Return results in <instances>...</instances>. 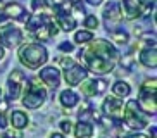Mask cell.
<instances>
[{
    "label": "cell",
    "mask_w": 157,
    "mask_h": 138,
    "mask_svg": "<svg viewBox=\"0 0 157 138\" xmlns=\"http://www.w3.org/2000/svg\"><path fill=\"white\" fill-rule=\"evenodd\" d=\"M4 55H5V52H4V47L0 45V60L4 59Z\"/></svg>",
    "instance_id": "d590c367"
},
{
    "label": "cell",
    "mask_w": 157,
    "mask_h": 138,
    "mask_svg": "<svg viewBox=\"0 0 157 138\" xmlns=\"http://www.w3.org/2000/svg\"><path fill=\"white\" fill-rule=\"evenodd\" d=\"M111 38L114 41H117V43H126V41H128V35L123 33V31H112L111 33Z\"/></svg>",
    "instance_id": "484cf974"
},
{
    "label": "cell",
    "mask_w": 157,
    "mask_h": 138,
    "mask_svg": "<svg viewBox=\"0 0 157 138\" xmlns=\"http://www.w3.org/2000/svg\"><path fill=\"white\" fill-rule=\"evenodd\" d=\"M138 105L145 114H155L157 105H155V93H147V92H140L138 98Z\"/></svg>",
    "instance_id": "7c38bea8"
},
{
    "label": "cell",
    "mask_w": 157,
    "mask_h": 138,
    "mask_svg": "<svg viewBox=\"0 0 157 138\" xmlns=\"http://www.w3.org/2000/svg\"><path fill=\"white\" fill-rule=\"evenodd\" d=\"M23 92H24L23 105L31 110L43 105V102L47 98V92H45V88L42 86V83H40V78H33L31 83H26Z\"/></svg>",
    "instance_id": "3957f363"
},
{
    "label": "cell",
    "mask_w": 157,
    "mask_h": 138,
    "mask_svg": "<svg viewBox=\"0 0 157 138\" xmlns=\"http://www.w3.org/2000/svg\"><path fill=\"white\" fill-rule=\"evenodd\" d=\"M26 85V76L21 69H14L9 76V81H7V92H9V100H17L21 93H23V88Z\"/></svg>",
    "instance_id": "5b68a950"
},
{
    "label": "cell",
    "mask_w": 157,
    "mask_h": 138,
    "mask_svg": "<svg viewBox=\"0 0 157 138\" xmlns=\"http://www.w3.org/2000/svg\"><path fill=\"white\" fill-rule=\"evenodd\" d=\"M71 2H73V4H78V2H79V0H71Z\"/></svg>",
    "instance_id": "8d00e7d4"
},
{
    "label": "cell",
    "mask_w": 157,
    "mask_h": 138,
    "mask_svg": "<svg viewBox=\"0 0 157 138\" xmlns=\"http://www.w3.org/2000/svg\"><path fill=\"white\" fill-rule=\"evenodd\" d=\"M79 85H81V93L85 97H93L97 93V83L93 79H83V83H79Z\"/></svg>",
    "instance_id": "44dd1931"
},
{
    "label": "cell",
    "mask_w": 157,
    "mask_h": 138,
    "mask_svg": "<svg viewBox=\"0 0 157 138\" xmlns=\"http://www.w3.org/2000/svg\"><path fill=\"white\" fill-rule=\"evenodd\" d=\"M7 19H28L29 14L24 10V7L17 2H10L4 7V12H2Z\"/></svg>",
    "instance_id": "5bb4252c"
},
{
    "label": "cell",
    "mask_w": 157,
    "mask_h": 138,
    "mask_svg": "<svg viewBox=\"0 0 157 138\" xmlns=\"http://www.w3.org/2000/svg\"><path fill=\"white\" fill-rule=\"evenodd\" d=\"M56 10V24L59 28H62L64 31H73L76 28V17L74 14H71L69 10H62V9H54Z\"/></svg>",
    "instance_id": "8fae6325"
},
{
    "label": "cell",
    "mask_w": 157,
    "mask_h": 138,
    "mask_svg": "<svg viewBox=\"0 0 157 138\" xmlns=\"http://www.w3.org/2000/svg\"><path fill=\"white\" fill-rule=\"evenodd\" d=\"M93 135V126L86 121H81L76 124V129H74V136L76 138H90Z\"/></svg>",
    "instance_id": "e0dca14e"
},
{
    "label": "cell",
    "mask_w": 157,
    "mask_h": 138,
    "mask_svg": "<svg viewBox=\"0 0 157 138\" xmlns=\"http://www.w3.org/2000/svg\"><path fill=\"white\" fill-rule=\"evenodd\" d=\"M140 62H142L145 67H155L157 66V52H155V47H147L140 52Z\"/></svg>",
    "instance_id": "2e32d148"
},
{
    "label": "cell",
    "mask_w": 157,
    "mask_h": 138,
    "mask_svg": "<svg viewBox=\"0 0 157 138\" xmlns=\"http://www.w3.org/2000/svg\"><path fill=\"white\" fill-rule=\"evenodd\" d=\"M112 93H114L116 97H128L129 93H131V86H129L128 83L124 81H116L114 85H112Z\"/></svg>",
    "instance_id": "ffe728a7"
},
{
    "label": "cell",
    "mask_w": 157,
    "mask_h": 138,
    "mask_svg": "<svg viewBox=\"0 0 157 138\" xmlns=\"http://www.w3.org/2000/svg\"><path fill=\"white\" fill-rule=\"evenodd\" d=\"M0 41L7 48H14L23 41V31L12 24H2L0 28Z\"/></svg>",
    "instance_id": "8992f818"
},
{
    "label": "cell",
    "mask_w": 157,
    "mask_h": 138,
    "mask_svg": "<svg viewBox=\"0 0 157 138\" xmlns=\"http://www.w3.org/2000/svg\"><path fill=\"white\" fill-rule=\"evenodd\" d=\"M59 48L64 50V52H73V45H71V43H60Z\"/></svg>",
    "instance_id": "4dcf8cb0"
},
{
    "label": "cell",
    "mask_w": 157,
    "mask_h": 138,
    "mask_svg": "<svg viewBox=\"0 0 157 138\" xmlns=\"http://www.w3.org/2000/svg\"><path fill=\"white\" fill-rule=\"evenodd\" d=\"M102 110H104V114H107L112 119H121L123 112H124V105H123V100L119 97H107L102 104Z\"/></svg>",
    "instance_id": "52a82bcc"
},
{
    "label": "cell",
    "mask_w": 157,
    "mask_h": 138,
    "mask_svg": "<svg viewBox=\"0 0 157 138\" xmlns=\"http://www.w3.org/2000/svg\"><path fill=\"white\" fill-rule=\"evenodd\" d=\"M5 138H21V133H19L17 129H10V131H5Z\"/></svg>",
    "instance_id": "f1b7e54d"
},
{
    "label": "cell",
    "mask_w": 157,
    "mask_h": 138,
    "mask_svg": "<svg viewBox=\"0 0 157 138\" xmlns=\"http://www.w3.org/2000/svg\"><path fill=\"white\" fill-rule=\"evenodd\" d=\"M5 126H7V117L4 112H0V128H5Z\"/></svg>",
    "instance_id": "1f68e13d"
},
{
    "label": "cell",
    "mask_w": 157,
    "mask_h": 138,
    "mask_svg": "<svg viewBox=\"0 0 157 138\" xmlns=\"http://www.w3.org/2000/svg\"><path fill=\"white\" fill-rule=\"evenodd\" d=\"M86 69L79 64H71L64 67V79L69 86H78L83 79H86Z\"/></svg>",
    "instance_id": "ba28073f"
},
{
    "label": "cell",
    "mask_w": 157,
    "mask_h": 138,
    "mask_svg": "<svg viewBox=\"0 0 157 138\" xmlns=\"http://www.w3.org/2000/svg\"><path fill=\"white\" fill-rule=\"evenodd\" d=\"M128 138H148V136H145V135H131V136H128Z\"/></svg>",
    "instance_id": "e575fe53"
},
{
    "label": "cell",
    "mask_w": 157,
    "mask_h": 138,
    "mask_svg": "<svg viewBox=\"0 0 157 138\" xmlns=\"http://www.w3.org/2000/svg\"><path fill=\"white\" fill-rule=\"evenodd\" d=\"M123 117H124L126 124L133 129H143L148 124V117L147 114L140 109L138 102L136 100H129L124 105V112H123Z\"/></svg>",
    "instance_id": "277c9868"
},
{
    "label": "cell",
    "mask_w": 157,
    "mask_h": 138,
    "mask_svg": "<svg viewBox=\"0 0 157 138\" xmlns=\"http://www.w3.org/2000/svg\"><path fill=\"white\" fill-rule=\"evenodd\" d=\"M140 4H142V7H143V12L148 9V7H152L154 4H155V0H138Z\"/></svg>",
    "instance_id": "83f0119b"
},
{
    "label": "cell",
    "mask_w": 157,
    "mask_h": 138,
    "mask_svg": "<svg viewBox=\"0 0 157 138\" xmlns=\"http://www.w3.org/2000/svg\"><path fill=\"white\" fill-rule=\"evenodd\" d=\"M57 28H59V26H57V24L50 19V21H47L42 28H38L36 31H35V36H36L38 41H47V40H50L52 36H56L57 33H59Z\"/></svg>",
    "instance_id": "4fadbf2b"
},
{
    "label": "cell",
    "mask_w": 157,
    "mask_h": 138,
    "mask_svg": "<svg viewBox=\"0 0 157 138\" xmlns=\"http://www.w3.org/2000/svg\"><path fill=\"white\" fill-rule=\"evenodd\" d=\"M59 62H60V64H62V66H64V67H67V66L74 64V60L71 59V57H64V59H60Z\"/></svg>",
    "instance_id": "f546056e"
},
{
    "label": "cell",
    "mask_w": 157,
    "mask_h": 138,
    "mask_svg": "<svg viewBox=\"0 0 157 138\" xmlns=\"http://www.w3.org/2000/svg\"><path fill=\"white\" fill-rule=\"evenodd\" d=\"M60 129H62V133H64V135L71 133V129H73V123H71L69 119L60 121Z\"/></svg>",
    "instance_id": "4316f807"
},
{
    "label": "cell",
    "mask_w": 157,
    "mask_h": 138,
    "mask_svg": "<svg viewBox=\"0 0 157 138\" xmlns=\"http://www.w3.org/2000/svg\"><path fill=\"white\" fill-rule=\"evenodd\" d=\"M121 12H123V17L133 21L143 14V7L138 0H121Z\"/></svg>",
    "instance_id": "30bf717a"
},
{
    "label": "cell",
    "mask_w": 157,
    "mask_h": 138,
    "mask_svg": "<svg viewBox=\"0 0 157 138\" xmlns=\"http://www.w3.org/2000/svg\"><path fill=\"white\" fill-rule=\"evenodd\" d=\"M86 2H88L90 5H95V7H97V5H100L104 0H86Z\"/></svg>",
    "instance_id": "d6a6232c"
},
{
    "label": "cell",
    "mask_w": 157,
    "mask_h": 138,
    "mask_svg": "<svg viewBox=\"0 0 157 138\" xmlns=\"http://www.w3.org/2000/svg\"><path fill=\"white\" fill-rule=\"evenodd\" d=\"M119 52L107 40H92L88 48L83 52V59L86 60L88 69L95 74H107L114 69Z\"/></svg>",
    "instance_id": "6da1fadb"
},
{
    "label": "cell",
    "mask_w": 157,
    "mask_h": 138,
    "mask_svg": "<svg viewBox=\"0 0 157 138\" xmlns=\"http://www.w3.org/2000/svg\"><path fill=\"white\" fill-rule=\"evenodd\" d=\"M60 104L64 107H67V109H71V107H74L76 104L79 102V97L76 95V93L73 92V90H64V92L60 93Z\"/></svg>",
    "instance_id": "d6986e66"
},
{
    "label": "cell",
    "mask_w": 157,
    "mask_h": 138,
    "mask_svg": "<svg viewBox=\"0 0 157 138\" xmlns=\"http://www.w3.org/2000/svg\"><path fill=\"white\" fill-rule=\"evenodd\" d=\"M40 81L45 83L48 88H57L60 83V71L54 66H47V67L40 69V74H38Z\"/></svg>",
    "instance_id": "9c48e42d"
},
{
    "label": "cell",
    "mask_w": 157,
    "mask_h": 138,
    "mask_svg": "<svg viewBox=\"0 0 157 138\" xmlns=\"http://www.w3.org/2000/svg\"><path fill=\"white\" fill-rule=\"evenodd\" d=\"M28 116H26V112H23V110H12V114H10V123H12V126H14L16 129H23L26 124H28Z\"/></svg>",
    "instance_id": "ac0fdd59"
},
{
    "label": "cell",
    "mask_w": 157,
    "mask_h": 138,
    "mask_svg": "<svg viewBox=\"0 0 157 138\" xmlns=\"http://www.w3.org/2000/svg\"><path fill=\"white\" fill-rule=\"evenodd\" d=\"M19 60L28 69H40L47 62V48L40 43H26L19 48Z\"/></svg>",
    "instance_id": "7a4b0ae2"
},
{
    "label": "cell",
    "mask_w": 157,
    "mask_h": 138,
    "mask_svg": "<svg viewBox=\"0 0 157 138\" xmlns=\"http://www.w3.org/2000/svg\"><path fill=\"white\" fill-rule=\"evenodd\" d=\"M140 92H147V93H155V78L147 79V81L142 85Z\"/></svg>",
    "instance_id": "d4e9b609"
},
{
    "label": "cell",
    "mask_w": 157,
    "mask_h": 138,
    "mask_svg": "<svg viewBox=\"0 0 157 138\" xmlns=\"http://www.w3.org/2000/svg\"><path fill=\"white\" fill-rule=\"evenodd\" d=\"M85 28H88L90 31H93V29H97V28H98V19L95 17L93 14L86 16V19H85Z\"/></svg>",
    "instance_id": "cb8c5ba5"
},
{
    "label": "cell",
    "mask_w": 157,
    "mask_h": 138,
    "mask_svg": "<svg viewBox=\"0 0 157 138\" xmlns=\"http://www.w3.org/2000/svg\"><path fill=\"white\" fill-rule=\"evenodd\" d=\"M104 19H105V23H119L121 19H123V12H121V5L119 4H109L104 10Z\"/></svg>",
    "instance_id": "9a60e30c"
},
{
    "label": "cell",
    "mask_w": 157,
    "mask_h": 138,
    "mask_svg": "<svg viewBox=\"0 0 157 138\" xmlns=\"http://www.w3.org/2000/svg\"><path fill=\"white\" fill-rule=\"evenodd\" d=\"M0 97H2V90H0Z\"/></svg>",
    "instance_id": "74e56055"
},
{
    "label": "cell",
    "mask_w": 157,
    "mask_h": 138,
    "mask_svg": "<svg viewBox=\"0 0 157 138\" xmlns=\"http://www.w3.org/2000/svg\"><path fill=\"white\" fill-rule=\"evenodd\" d=\"M50 138H66V135L64 133H52Z\"/></svg>",
    "instance_id": "836d02e7"
},
{
    "label": "cell",
    "mask_w": 157,
    "mask_h": 138,
    "mask_svg": "<svg viewBox=\"0 0 157 138\" xmlns=\"http://www.w3.org/2000/svg\"><path fill=\"white\" fill-rule=\"evenodd\" d=\"M31 7H33L35 12H40V14L50 12V4H48V0H31Z\"/></svg>",
    "instance_id": "7402d4cb"
},
{
    "label": "cell",
    "mask_w": 157,
    "mask_h": 138,
    "mask_svg": "<svg viewBox=\"0 0 157 138\" xmlns=\"http://www.w3.org/2000/svg\"><path fill=\"white\" fill-rule=\"evenodd\" d=\"M93 40V33L90 31V29H83V31H78L76 35H74V41L76 43H88V41Z\"/></svg>",
    "instance_id": "603a6c76"
}]
</instances>
